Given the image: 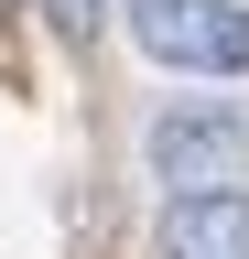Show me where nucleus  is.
Masks as SVG:
<instances>
[{
	"mask_svg": "<svg viewBox=\"0 0 249 259\" xmlns=\"http://www.w3.org/2000/svg\"><path fill=\"white\" fill-rule=\"evenodd\" d=\"M130 44L184 76H238L249 65V11L238 0H130Z\"/></svg>",
	"mask_w": 249,
	"mask_h": 259,
	"instance_id": "f257e3e1",
	"label": "nucleus"
},
{
	"mask_svg": "<svg viewBox=\"0 0 249 259\" xmlns=\"http://www.w3.org/2000/svg\"><path fill=\"white\" fill-rule=\"evenodd\" d=\"M141 162H152V184H238V162H249V119L238 108H217V97H195V108H163L141 130Z\"/></svg>",
	"mask_w": 249,
	"mask_h": 259,
	"instance_id": "f03ea898",
	"label": "nucleus"
},
{
	"mask_svg": "<svg viewBox=\"0 0 249 259\" xmlns=\"http://www.w3.org/2000/svg\"><path fill=\"white\" fill-rule=\"evenodd\" d=\"M163 259H249V194L238 184H184L163 205Z\"/></svg>",
	"mask_w": 249,
	"mask_h": 259,
	"instance_id": "7ed1b4c3",
	"label": "nucleus"
},
{
	"mask_svg": "<svg viewBox=\"0 0 249 259\" xmlns=\"http://www.w3.org/2000/svg\"><path fill=\"white\" fill-rule=\"evenodd\" d=\"M98 11H109V0H44V22H54V32H98Z\"/></svg>",
	"mask_w": 249,
	"mask_h": 259,
	"instance_id": "20e7f679",
	"label": "nucleus"
}]
</instances>
